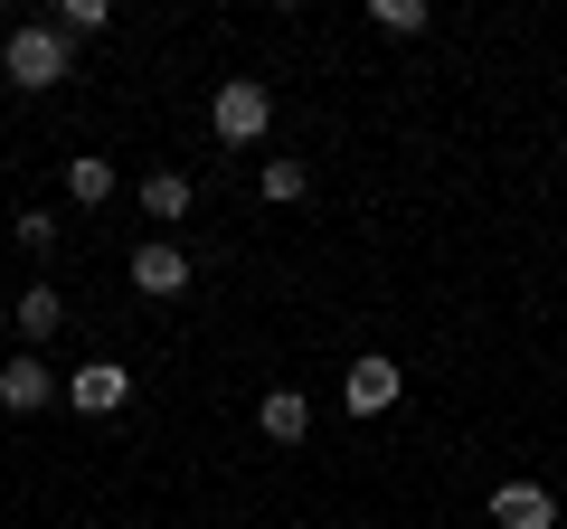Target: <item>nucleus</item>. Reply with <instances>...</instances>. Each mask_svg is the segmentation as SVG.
I'll return each instance as SVG.
<instances>
[{
  "label": "nucleus",
  "instance_id": "ddd939ff",
  "mask_svg": "<svg viewBox=\"0 0 567 529\" xmlns=\"http://www.w3.org/2000/svg\"><path fill=\"white\" fill-rule=\"evenodd\" d=\"M303 189H312V170H303V162H265V199H284V208H293Z\"/></svg>",
  "mask_w": 567,
  "mask_h": 529
},
{
  "label": "nucleus",
  "instance_id": "423d86ee",
  "mask_svg": "<svg viewBox=\"0 0 567 529\" xmlns=\"http://www.w3.org/2000/svg\"><path fill=\"white\" fill-rule=\"evenodd\" d=\"M492 529H558L548 483H502V491H492Z\"/></svg>",
  "mask_w": 567,
  "mask_h": 529
},
{
  "label": "nucleus",
  "instance_id": "20e7f679",
  "mask_svg": "<svg viewBox=\"0 0 567 529\" xmlns=\"http://www.w3.org/2000/svg\"><path fill=\"white\" fill-rule=\"evenodd\" d=\"M123 397H133V369H114V360H85L76 378H66V407L76 416H114Z\"/></svg>",
  "mask_w": 567,
  "mask_h": 529
},
{
  "label": "nucleus",
  "instance_id": "39448f33",
  "mask_svg": "<svg viewBox=\"0 0 567 529\" xmlns=\"http://www.w3.org/2000/svg\"><path fill=\"white\" fill-rule=\"evenodd\" d=\"M341 397H350V416L398 407V360H388V350H360V360H350V378H341Z\"/></svg>",
  "mask_w": 567,
  "mask_h": 529
},
{
  "label": "nucleus",
  "instance_id": "1a4fd4ad",
  "mask_svg": "<svg viewBox=\"0 0 567 529\" xmlns=\"http://www.w3.org/2000/svg\"><path fill=\"white\" fill-rule=\"evenodd\" d=\"M256 426L275 435V445H303V435H312V407H303V397H293V387H275V397H265V416H256Z\"/></svg>",
  "mask_w": 567,
  "mask_h": 529
},
{
  "label": "nucleus",
  "instance_id": "f03ea898",
  "mask_svg": "<svg viewBox=\"0 0 567 529\" xmlns=\"http://www.w3.org/2000/svg\"><path fill=\"white\" fill-rule=\"evenodd\" d=\"M208 123H218V143H265V123H275V95H265L256 76H227L218 85V104H208Z\"/></svg>",
  "mask_w": 567,
  "mask_h": 529
},
{
  "label": "nucleus",
  "instance_id": "f257e3e1",
  "mask_svg": "<svg viewBox=\"0 0 567 529\" xmlns=\"http://www.w3.org/2000/svg\"><path fill=\"white\" fill-rule=\"evenodd\" d=\"M0 76H20L29 95H39V85H66V29L58 20H20L10 48H0Z\"/></svg>",
  "mask_w": 567,
  "mask_h": 529
},
{
  "label": "nucleus",
  "instance_id": "0eeeda50",
  "mask_svg": "<svg viewBox=\"0 0 567 529\" xmlns=\"http://www.w3.org/2000/svg\"><path fill=\"white\" fill-rule=\"evenodd\" d=\"M133 284H142V293H181V284H189V256H181L171 237H142V246H133Z\"/></svg>",
  "mask_w": 567,
  "mask_h": 529
},
{
  "label": "nucleus",
  "instance_id": "6e6552de",
  "mask_svg": "<svg viewBox=\"0 0 567 529\" xmlns=\"http://www.w3.org/2000/svg\"><path fill=\"white\" fill-rule=\"evenodd\" d=\"M10 312H20V341H48V331L66 322V293L58 284H20V303H10Z\"/></svg>",
  "mask_w": 567,
  "mask_h": 529
},
{
  "label": "nucleus",
  "instance_id": "7ed1b4c3",
  "mask_svg": "<svg viewBox=\"0 0 567 529\" xmlns=\"http://www.w3.org/2000/svg\"><path fill=\"white\" fill-rule=\"evenodd\" d=\"M48 397H66V378H58V369L39 360V350H20V360L0 369V407H10V416H39Z\"/></svg>",
  "mask_w": 567,
  "mask_h": 529
},
{
  "label": "nucleus",
  "instance_id": "9d476101",
  "mask_svg": "<svg viewBox=\"0 0 567 529\" xmlns=\"http://www.w3.org/2000/svg\"><path fill=\"white\" fill-rule=\"evenodd\" d=\"M66 199L104 208V199H114V162H104V152H76V162H66Z\"/></svg>",
  "mask_w": 567,
  "mask_h": 529
},
{
  "label": "nucleus",
  "instance_id": "4468645a",
  "mask_svg": "<svg viewBox=\"0 0 567 529\" xmlns=\"http://www.w3.org/2000/svg\"><path fill=\"white\" fill-rule=\"evenodd\" d=\"M104 20H114V10H104V0H66V10H58V29H66V39H95Z\"/></svg>",
  "mask_w": 567,
  "mask_h": 529
},
{
  "label": "nucleus",
  "instance_id": "9b49d317",
  "mask_svg": "<svg viewBox=\"0 0 567 529\" xmlns=\"http://www.w3.org/2000/svg\"><path fill=\"white\" fill-rule=\"evenodd\" d=\"M142 208H152V218H189V170H152V180H142Z\"/></svg>",
  "mask_w": 567,
  "mask_h": 529
},
{
  "label": "nucleus",
  "instance_id": "f8f14e48",
  "mask_svg": "<svg viewBox=\"0 0 567 529\" xmlns=\"http://www.w3.org/2000/svg\"><path fill=\"white\" fill-rule=\"evenodd\" d=\"M369 20H379L388 39H416V29H425V0H369Z\"/></svg>",
  "mask_w": 567,
  "mask_h": 529
}]
</instances>
